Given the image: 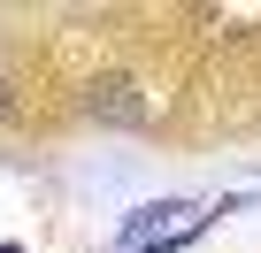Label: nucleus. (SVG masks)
I'll use <instances>...</instances> for the list:
<instances>
[{
	"instance_id": "f257e3e1",
	"label": "nucleus",
	"mask_w": 261,
	"mask_h": 253,
	"mask_svg": "<svg viewBox=\"0 0 261 253\" xmlns=\"http://www.w3.org/2000/svg\"><path fill=\"white\" fill-rule=\"evenodd\" d=\"M85 115L100 123V131H146V123H154V100H146V85H139V77L108 69V77H92V85H85Z\"/></svg>"
}]
</instances>
